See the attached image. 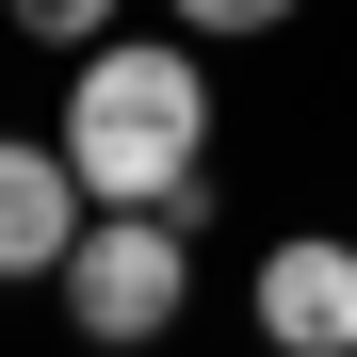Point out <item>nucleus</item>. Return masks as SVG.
I'll list each match as a JSON object with an SVG mask.
<instances>
[{
    "mask_svg": "<svg viewBox=\"0 0 357 357\" xmlns=\"http://www.w3.org/2000/svg\"><path fill=\"white\" fill-rule=\"evenodd\" d=\"M49 292H66L82 341H162L195 309V211H82V244H66Z\"/></svg>",
    "mask_w": 357,
    "mask_h": 357,
    "instance_id": "nucleus-2",
    "label": "nucleus"
},
{
    "mask_svg": "<svg viewBox=\"0 0 357 357\" xmlns=\"http://www.w3.org/2000/svg\"><path fill=\"white\" fill-rule=\"evenodd\" d=\"M66 162H82V195L98 211H195V162H211V66H195V33H98L66 49Z\"/></svg>",
    "mask_w": 357,
    "mask_h": 357,
    "instance_id": "nucleus-1",
    "label": "nucleus"
},
{
    "mask_svg": "<svg viewBox=\"0 0 357 357\" xmlns=\"http://www.w3.org/2000/svg\"><path fill=\"white\" fill-rule=\"evenodd\" d=\"M82 162H66V130H0V276H66V244H82Z\"/></svg>",
    "mask_w": 357,
    "mask_h": 357,
    "instance_id": "nucleus-4",
    "label": "nucleus"
},
{
    "mask_svg": "<svg viewBox=\"0 0 357 357\" xmlns=\"http://www.w3.org/2000/svg\"><path fill=\"white\" fill-rule=\"evenodd\" d=\"M0 17H17L33 49H98V33H114V0H0Z\"/></svg>",
    "mask_w": 357,
    "mask_h": 357,
    "instance_id": "nucleus-6",
    "label": "nucleus"
},
{
    "mask_svg": "<svg viewBox=\"0 0 357 357\" xmlns=\"http://www.w3.org/2000/svg\"><path fill=\"white\" fill-rule=\"evenodd\" d=\"M260 341L276 357H357V244H341V227L260 244Z\"/></svg>",
    "mask_w": 357,
    "mask_h": 357,
    "instance_id": "nucleus-3",
    "label": "nucleus"
},
{
    "mask_svg": "<svg viewBox=\"0 0 357 357\" xmlns=\"http://www.w3.org/2000/svg\"><path fill=\"white\" fill-rule=\"evenodd\" d=\"M195 49H227V33H276V17H309V0H162Z\"/></svg>",
    "mask_w": 357,
    "mask_h": 357,
    "instance_id": "nucleus-5",
    "label": "nucleus"
}]
</instances>
